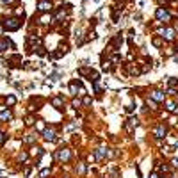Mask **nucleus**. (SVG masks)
Masks as SVG:
<instances>
[{"label": "nucleus", "mask_w": 178, "mask_h": 178, "mask_svg": "<svg viewBox=\"0 0 178 178\" xmlns=\"http://www.w3.org/2000/svg\"><path fill=\"white\" fill-rule=\"evenodd\" d=\"M20 25H21V21L18 20V18H9V20L4 21V29H5V31H9V32L18 31V29H20Z\"/></svg>", "instance_id": "1"}, {"label": "nucleus", "mask_w": 178, "mask_h": 178, "mask_svg": "<svg viewBox=\"0 0 178 178\" xmlns=\"http://www.w3.org/2000/svg\"><path fill=\"white\" fill-rule=\"evenodd\" d=\"M155 16H157L158 21H164V23H168V21L171 20V14L168 13L166 7H158V9L155 11Z\"/></svg>", "instance_id": "2"}, {"label": "nucleus", "mask_w": 178, "mask_h": 178, "mask_svg": "<svg viewBox=\"0 0 178 178\" xmlns=\"http://www.w3.org/2000/svg\"><path fill=\"white\" fill-rule=\"evenodd\" d=\"M160 36L166 41H173L175 39V29H160Z\"/></svg>", "instance_id": "3"}, {"label": "nucleus", "mask_w": 178, "mask_h": 178, "mask_svg": "<svg viewBox=\"0 0 178 178\" xmlns=\"http://www.w3.org/2000/svg\"><path fill=\"white\" fill-rule=\"evenodd\" d=\"M166 132H168V130H166V126L160 123V125L155 126V130H153V136L157 137V139H162V137H166Z\"/></svg>", "instance_id": "4"}, {"label": "nucleus", "mask_w": 178, "mask_h": 178, "mask_svg": "<svg viewBox=\"0 0 178 178\" xmlns=\"http://www.w3.org/2000/svg\"><path fill=\"white\" fill-rule=\"evenodd\" d=\"M57 158H59L61 162H66V160L71 158V151H70V150H59V151H57Z\"/></svg>", "instance_id": "5"}, {"label": "nucleus", "mask_w": 178, "mask_h": 178, "mask_svg": "<svg viewBox=\"0 0 178 178\" xmlns=\"http://www.w3.org/2000/svg\"><path fill=\"white\" fill-rule=\"evenodd\" d=\"M43 137L46 139V141H55L57 137H55V130H52V128H45L43 130Z\"/></svg>", "instance_id": "6"}, {"label": "nucleus", "mask_w": 178, "mask_h": 178, "mask_svg": "<svg viewBox=\"0 0 178 178\" xmlns=\"http://www.w3.org/2000/svg\"><path fill=\"white\" fill-rule=\"evenodd\" d=\"M38 9L41 11V13H48V11L52 9V4H50L48 0H41L39 5H38Z\"/></svg>", "instance_id": "7"}, {"label": "nucleus", "mask_w": 178, "mask_h": 178, "mask_svg": "<svg viewBox=\"0 0 178 178\" xmlns=\"http://www.w3.org/2000/svg\"><path fill=\"white\" fill-rule=\"evenodd\" d=\"M151 98H153L155 102H164V100H166V93H162V91H153V93H151Z\"/></svg>", "instance_id": "8"}, {"label": "nucleus", "mask_w": 178, "mask_h": 178, "mask_svg": "<svg viewBox=\"0 0 178 178\" xmlns=\"http://www.w3.org/2000/svg\"><path fill=\"white\" fill-rule=\"evenodd\" d=\"M107 155H109L107 148H98V150H96V158H98V160H104Z\"/></svg>", "instance_id": "9"}, {"label": "nucleus", "mask_w": 178, "mask_h": 178, "mask_svg": "<svg viewBox=\"0 0 178 178\" xmlns=\"http://www.w3.org/2000/svg\"><path fill=\"white\" fill-rule=\"evenodd\" d=\"M64 16H66V11H64V9H59L57 13H55V16H53V23H59V21L63 20Z\"/></svg>", "instance_id": "10"}, {"label": "nucleus", "mask_w": 178, "mask_h": 178, "mask_svg": "<svg viewBox=\"0 0 178 178\" xmlns=\"http://www.w3.org/2000/svg\"><path fill=\"white\" fill-rule=\"evenodd\" d=\"M7 46H13V43H11L7 38H5V39H0V52H5Z\"/></svg>", "instance_id": "11"}, {"label": "nucleus", "mask_w": 178, "mask_h": 178, "mask_svg": "<svg viewBox=\"0 0 178 178\" xmlns=\"http://www.w3.org/2000/svg\"><path fill=\"white\" fill-rule=\"evenodd\" d=\"M137 125H139V121L132 118V119H128V123H126V130H128V132H134V128H136Z\"/></svg>", "instance_id": "12"}, {"label": "nucleus", "mask_w": 178, "mask_h": 178, "mask_svg": "<svg viewBox=\"0 0 178 178\" xmlns=\"http://www.w3.org/2000/svg\"><path fill=\"white\" fill-rule=\"evenodd\" d=\"M63 98H61V96H55V98H53L52 100V105L53 107H55V109H63Z\"/></svg>", "instance_id": "13"}, {"label": "nucleus", "mask_w": 178, "mask_h": 178, "mask_svg": "<svg viewBox=\"0 0 178 178\" xmlns=\"http://www.w3.org/2000/svg\"><path fill=\"white\" fill-rule=\"evenodd\" d=\"M11 118H13V114H11L9 111H2L0 112V121H9Z\"/></svg>", "instance_id": "14"}, {"label": "nucleus", "mask_w": 178, "mask_h": 178, "mask_svg": "<svg viewBox=\"0 0 178 178\" xmlns=\"http://www.w3.org/2000/svg\"><path fill=\"white\" fill-rule=\"evenodd\" d=\"M98 78H100V75H98V71H89V80L91 82H98Z\"/></svg>", "instance_id": "15"}, {"label": "nucleus", "mask_w": 178, "mask_h": 178, "mask_svg": "<svg viewBox=\"0 0 178 178\" xmlns=\"http://www.w3.org/2000/svg\"><path fill=\"white\" fill-rule=\"evenodd\" d=\"M16 104V96H13V94H9V96H7V98H5V105H14Z\"/></svg>", "instance_id": "16"}, {"label": "nucleus", "mask_w": 178, "mask_h": 178, "mask_svg": "<svg viewBox=\"0 0 178 178\" xmlns=\"http://www.w3.org/2000/svg\"><path fill=\"white\" fill-rule=\"evenodd\" d=\"M175 109H176V105L173 104V102H166V111H169V112H175Z\"/></svg>", "instance_id": "17"}, {"label": "nucleus", "mask_w": 178, "mask_h": 178, "mask_svg": "<svg viewBox=\"0 0 178 178\" xmlns=\"http://www.w3.org/2000/svg\"><path fill=\"white\" fill-rule=\"evenodd\" d=\"M77 173H80V175H84L85 173V164L84 162H78V166H77Z\"/></svg>", "instance_id": "18"}, {"label": "nucleus", "mask_w": 178, "mask_h": 178, "mask_svg": "<svg viewBox=\"0 0 178 178\" xmlns=\"http://www.w3.org/2000/svg\"><path fill=\"white\" fill-rule=\"evenodd\" d=\"M128 70H130V73H132V75H139V73H141V71H139V68H137V66H134V64H132Z\"/></svg>", "instance_id": "19"}, {"label": "nucleus", "mask_w": 178, "mask_h": 178, "mask_svg": "<svg viewBox=\"0 0 178 178\" xmlns=\"http://www.w3.org/2000/svg\"><path fill=\"white\" fill-rule=\"evenodd\" d=\"M25 125H27V126L34 125V118H32V116H27V119H25Z\"/></svg>", "instance_id": "20"}, {"label": "nucleus", "mask_w": 178, "mask_h": 178, "mask_svg": "<svg viewBox=\"0 0 178 178\" xmlns=\"http://www.w3.org/2000/svg\"><path fill=\"white\" fill-rule=\"evenodd\" d=\"M48 175H50V168H46V169H43L41 173H39V176H41V178H45V176H48Z\"/></svg>", "instance_id": "21"}, {"label": "nucleus", "mask_w": 178, "mask_h": 178, "mask_svg": "<svg viewBox=\"0 0 178 178\" xmlns=\"http://www.w3.org/2000/svg\"><path fill=\"white\" fill-rule=\"evenodd\" d=\"M153 45H155V46H160V45H162V39H160V38H153Z\"/></svg>", "instance_id": "22"}, {"label": "nucleus", "mask_w": 178, "mask_h": 178, "mask_svg": "<svg viewBox=\"0 0 178 178\" xmlns=\"http://www.w3.org/2000/svg\"><path fill=\"white\" fill-rule=\"evenodd\" d=\"M75 107V109H78V107H80V105H82V102H80V100H77V98H75L73 100V104H71Z\"/></svg>", "instance_id": "23"}, {"label": "nucleus", "mask_w": 178, "mask_h": 178, "mask_svg": "<svg viewBox=\"0 0 178 178\" xmlns=\"http://www.w3.org/2000/svg\"><path fill=\"white\" fill-rule=\"evenodd\" d=\"M34 139H36V136H32V134H31V136L25 137V143H34Z\"/></svg>", "instance_id": "24"}, {"label": "nucleus", "mask_w": 178, "mask_h": 178, "mask_svg": "<svg viewBox=\"0 0 178 178\" xmlns=\"http://www.w3.org/2000/svg\"><path fill=\"white\" fill-rule=\"evenodd\" d=\"M104 70H105V71H111V63H109V61L104 63Z\"/></svg>", "instance_id": "25"}, {"label": "nucleus", "mask_w": 178, "mask_h": 178, "mask_svg": "<svg viewBox=\"0 0 178 178\" xmlns=\"http://www.w3.org/2000/svg\"><path fill=\"white\" fill-rule=\"evenodd\" d=\"M5 139H7V136H5V134H4V132H0V144H2V143H4V141H5Z\"/></svg>", "instance_id": "26"}, {"label": "nucleus", "mask_w": 178, "mask_h": 178, "mask_svg": "<svg viewBox=\"0 0 178 178\" xmlns=\"http://www.w3.org/2000/svg\"><path fill=\"white\" fill-rule=\"evenodd\" d=\"M82 104H84V105H89V104H91V98H89V96H85L84 100H82Z\"/></svg>", "instance_id": "27"}, {"label": "nucleus", "mask_w": 178, "mask_h": 178, "mask_svg": "<svg viewBox=\"0 0 178 178\" xmlns=\"http://www.w3.org/2000/svg\"><path fill=\"white\" fill-rule=\"evenodd\" d=\"M25 160H27V153L23 151V153H21V155H20V162H25Z\"/></svg>", "instance_id": "28"}, {"label": "nucleus", "mask_w": 178, "mask_h": 178, "mask_svg": "<svg viewBox=\"0 0 178 178\" xmlns=\"http://www.w3.org/2000/svg\"><path fill=\"white\" fill-rule=\"evenodd\" d=\"M112 63H119V55H118V53L112 55Z\"/></svg>", "instance_id": "29"}, {"label": "nucleus", "mask_w": 178, "mask_h": 178, "mask_svg": "<svg viewBox=\"0 0 178 178\" xmlns=\"http://www.w3.org/2000/svg\"><path fill=\"white\" fill-rule=\"evenodd\" d=\"M176 78H171V80H169V85H171V87H175V85H176Z\"/></svg>", "instance_id": "30"}, {"label": "nucleus", "mask_w": 178, "mask_h": 178, "mask_svg": "<svg viewBox=\"0 0 178 178\" xmlns=\"http://www.w3.org/2000/svg\"><path fill=\"white\" fill-rule=\"evenodd\" d=\"M171 166H173V168H178V158H173V160H171Z\"/></svg>", "instance_id": "31"}, {"label": "nucleus", "mask_w": 178, "mask_h": 178, "mask_svg": "<svg viewBox=\"0 0 178 178\" xmlns=\"http://www.w3.org/2000/svg\"><path fill=\"white\" fill-rule=\"evenodd\" d=\"M2 2H5V4H13V2H16V0H2Z\"/></svg>", "instance_id": "32"}, {"label": "nucleus", "mask_w": 178, "mask_h": 178, "mask_svg": "<svg viewBox=\"0 0 178 178\" xmlns=\"http://www.w3.org/2000/svg\"><path fill=\"white\" fill-rule=\"evenodd\" d=\"M150 178H158V175H157V173H153V175H151Z\"/></svg>", "instance_id": "33"}, {"label": "nucleus", "mask_w": 178, "mask_h": 178, "mask_svg": "<svg viewBox=\"0 0 178 178\" xmlns=\"http://www.w3.org/2000/svg\"><path fill=\"white\" fill-rule=\"evenodd\" d=\"M176 50H178V46H176Z\"/></svg>", "instance_id": "34"}]
</instances>
